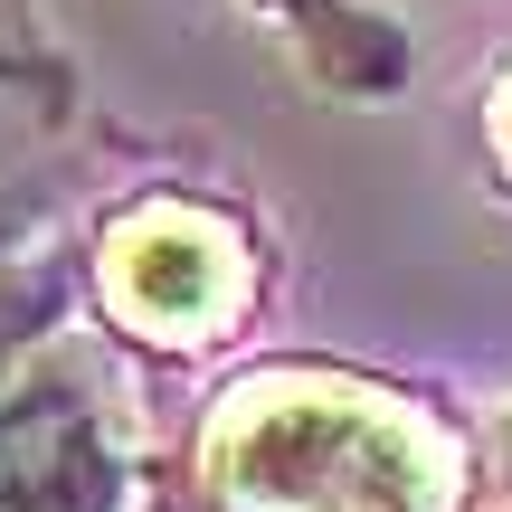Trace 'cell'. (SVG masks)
Segmentation results:
<instances>
[{"mask_svg": "<svg viewBox=\"0 0 512 512\" xmlns=\"http://www.w3.org/2000/svg\"><path fill=\"white\" fill-rule=\"evenodd\" d=\"M105 294L124 323L162 332V342H200L238 313L247 294V266H238V238L200 209H143V219L114 228L105 247Z\"/></svg>", "mask_w": 512, "mask_h": 512, "instance_id": "obj_2", "label": "cell"}, {"mask_svg": "<svg viewBox=\"0 0 512 512\" xmlns=\"http://www.w3.org/2000/svg\"><path fill=\"white\" fill-rule=\"evenodd\" d=\"M494 503L512 512V418H503V437H494Z\"/></svg>", "mask_w": 512, "mask_h": 512, "instance_id": "obj_4", "label": "cell"}, {"mask_svg": "<svg viewBox=\"0 0 512 512\" xmlns=\"http://www.w3.org/2000/svg\"><path fill=\"white\" fill-rule=\"evenodd\" d=\"M494 133H503V152H512V86L494 95Z\"/></svg>", "mask_w": 512, "mask_h": 512, "instance_id": "obj_5", "label": "cell"}, {"mask_svg": "<svg viewBox=\"0 0 512 512\" xmlns=\"http://www.w3.org/2000/svg\"><path fill=\"white\" fill-rule=\"evenodd\" d=\"M105 503H114V456L86 399L29 389L0 418V512H105Z\"/></svg>", "mask_w": 512, "mask_h": 512, "instance_id": "obj_3", "label": "cell"}, {"mask_svg": "<svg viewBox=\"0 0 512 512\" xmlns=\"http://www.w3.org/2000/svg\"><path fill=\"white\" fill-rule=\"evenodd\" d=\"M228 512H446V446L399 399L351 380H256L209 427Z\"/></svg>", "mask_w": 512, "mask_h": 512, "instance_id": "obj_1", "label": "cell"}]
</instances>
